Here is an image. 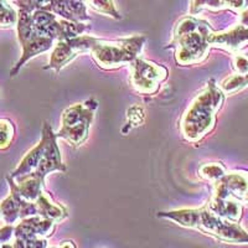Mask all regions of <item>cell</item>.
Listing matches in <instances>:
<instances>
[{
    "label": "cell",
    "instance_id": "obj_1",
    "mask_svg": "<svg viewBox=\"0 0 248 248\" xmlns=\"http://www.w3.org/2000/svg\"><path fill=\"white\" fill-rule=\"evenodd\" d=\"M159 216L175 221L184 227L200 230L225 242L248 243V233L237 222L218 216L206 205L200 209H184L160 212Z\"/></svg>",
    "mask_w": 248,
    "mask_h": 248
},
{
    "label": "cell",
    "instance_id": "obj_7",
    "mask_svg": "<svg viewBox=\"0 0 248 248\" xmlns=\"http://www.w3.org/2000/svg\"><path fill=\"white\" fill-rule=\"evenodd\" d=\"M17 34H19L17 36H19V41L21 44V47H23V55L10 72V76H16V74L19 72L20 68L23 67L25 62L47 51L48 48L52 47V44H54V39L40 36L36 34V31L34 30V26H32L31 12L25 10V9H20L19 12Z\"/></svg>",
    "mask_w": 248,
    "mask_h": 248
},
{
    "label": "cell",
    "instance_id": "obj_14",
    "mask_svg": "<svg viewBox=\"0 0 248 248\" xmlns=\"http://www.w3.org/2000/svg\"><path fill=\"white\" fill-rule=\"evenodd\" d=\"M248 86V72L247 74H237L230 76L221 83V90L223 93H232L241 88Z\"/></svg>",
    "mask_w": 248,
    "mask_h": 248
},
{
    "label": "cell",
    "instance_id": "obj_12",
    "mask_svg": "<svg viewBox=\"0 0 248 248\" xmlns=\"http://www.w3.org/2000/svg\"><path fill=\"white\" fill-rule=\"evenodd\" d=\"M248 41V26L238 25L237 28L227 31V32H210L209 44L220 47L227 48L229 51H237L243 43Z\"/></svg>",
    "mask_w": 248,
    "mask_h": 248
},
{
    "label": "cell",
    "instance_id": "obj_8",
    "mask_svg": "<svg viewBox=\"0 0 248 248\" xmlns=\"http://www.w3.org/2000/svg\"><path fill=\"white\" fill-rule=\"evenodd\" d=\"M130 83L141 94H154L158 92L161 82L168 77V70L154 62L137 57L129 63Z\"/></svg>",
    "mask_w": 248,
    "mask_h": 248
},
{
    "label": "cell",
    "instance_id": "obj_19",
    "mask_svg": "<svg viewBox=\"0 0 248 248\" xmlns=\"http://www.w3.org/2000/svg\"><path fill=\"white\" fill-rule=\"evenodd\" d=\"M13 233H14V227H12V226H6V227L0 230V246H1V243L6 242Z\"/></svg>",
    "mask_w": 248,
    "mask_h": 248
},
{
    "label": "cell",
    "instance_id": "obj_5",
    "mask_svg": "<svg viewBox=\"0 0 248 248\" xmlns=\"http://www.w3.org/2000/svg\"><path fill=\"white\" fill-rule=\"evenodd\" d=\"M145 43V36H133L125 39L107 40L88 37V52H91L97 65L105 70H116L129 65L139 56Z\"/></svg>",
    "mask_w": 248,
    "mask_h": 248
},
{
    "label": "cell",
    "instance_id": "obj_3",
    "mask_svg": "<svg viewBox=\"0 0 248 248\" xmlns=\"http://www.w3.org/2000/svg\"><path fill=\"white\" fill-rule=\"evenodd\" d=\"M211 32L209 24L195 17H184L174 31L172 46L176 47L175 59L180 65H190L202 61L207 55Z\"/></svg>",
    "mask_w": 248,
    "mask_h": 248
},
{
    "label": "cell",
    "instance_id": "obj_6",
    "mask_svg": "<svg viewBox=\"0 0 248 248\" xmlns=\"http://www.w3.org/2000/svg\"><path fill=\"white\" fill-rule=\"evenodd\" d=\"M96 109L97 102L94 99L66 108L62 113V125L56 134L57 138H63L74 147L85 143Z\"/></svg>",
    "mask_w": 248,
    "mask_h": 248
},
{
    "label": "cell",
    "instance_id": "obj_16",
    "mask_svg": "<svg viewBox=\"0 0 248 248\" xmlns=\"http://www.w3.org/2000/svg\"><path fill=\"white\" fill-rule=\"evenodd\" d=\"M200 172L202 178H205L206 180L214 183V181H216L217 179H220L221 176L225 174L226 170L221 164L214 163V164H206V165H203V167L200 169Z\"/></svg>",
    "mask_w": 248,
    "mask_h": 248
},
{
    "label": "cell",
    "instance_id": "obj_18",
    "mask_svg": "<svg viewBox=\"0 0 248 248\" xmlns=\"http://www.w3.org/2000/svg\"><path fill=\"white\" fill-rule=\"evenodd\" d=\"M233 67L237 74H247L248 72V56L247 55H237L233 60Z\"/></svg>",
    "mask_w": 248,
    "mask_h": 248
},
{
    "label": "cell",
    "instance_id": "obj_15",
    "mask_svg": "<svg viewBox=\"0 0 248 248\" xmlns=\"http://www.w3.org/2000/svg\"><path fill=\"white\" fill-rule=\"evenodd\" d=\"M14 134L15 128L13 122L0 118V150H5L10 147Z\"/></svg>",
    "mask_w": 248,
    "mask_h": 248
},
{
    "label": "cell",
    "instance_id": "obj_17",
    "mask_svg": "<svg viewBox=\"0 0 248 248\" xmlns=\"http://www.w3.org/2000/svg\"><path fill=\"white\" fill-rule=\"evenodd\" d=\"M86 3L90 4L93 9H96L97 12L105 13V14L110 15V16H114L117 19H119V14L117 12L114 6H113L112 0H85Z\"/></svg>",
    "mask_w": 248,
    "mask_h": 248
},
{
    "label": "cell",
    "instance_id": "obj_11",
    "mask_svg": "<svg viewBox=\"0 0 248 248\" xmlns=\"http://www.w3.org/2000/svg\"><path fill=\"white\" fill-rule=\"evenodd\" d=\"M82 52H88L87 35H79V36L71 37V39L59 40V44L50 57L48 66H46L45 68H51V70L59 72L71 60H74Z\"/></svg>",
    "mask_w": 248,
    "mask_h": 248
},
{
    "label": "cell",
    "instance_id": "obj_9",
    "mask_svg": "<svg viewBox=\"0 0 248 248\" xmlns=\"http://www.w3.org/2000/svg\"><path fill=\"white\" fill-rule=\"evenodd\" d=\"M54 220L35 215L24 218L14 229V247H46L45 237L54 229Z\"/></svg>",
    "mask_w": 248,
    "mask_h": 248
},
{
    "label": "cell",
    "instance_id": "obj_4",
    "mask_svg": "<svg viewBox=\"0 0 248 248\" xmlns=\"http://www.w3.org/2000/svg\"><path fill=\"white\" fill-rule=\"evenodd\" d=\"M57 136L52 132L50 124L45 123L43 128V138L34 149L26 154L19 167L12 172L13 179L23 175L31 174L44 180L45 176L55 170L66 171L65 164L62 163L61 154L56 143Z\"/></svg>",
    "mask_w": 248,
    "mask_h": 248
},
{
    "label": "cell",
    "instance_id": "obj_2",
    "mask_svg": "<svg viewBox=\"0 0 248 248\" xmlns=\"http://www.w3.org/2000/svg\"><path fill=\"white\" fill-rule=\"evenodd\" d=\"M223 99V91L215 85L214 79L210 81L205 90L195 97L181 119V134L186 140L199 141L214 128L216 112L222 106Z\"/></svg>",
    "mask_w": 248,
    "mask_h": 248
},
{
    "label": "cell",
    "instance_id": "obj_13",
    "mask_svg": "<svg viewBox=\"0 0 248 248\" xmlns=\"http://www.w3.org/2000/svg\"><path fill=\"white\" fill-rule=\"evenodd\" d=\"M52 13L70 21L82 23L90 20L86 13V6L83 0H56L52 6Z\"/></svg>",
    "mask_w": 248,
    "mask_h": 248
},
{
    "label": "cell",
    "instance_id": "obj_20",
    "mask_svg": "<svg viewBox=\"0 0 248 248\" xmlns=\"http://www.w3.org/2000/svg\"><path fill=\"white\" fill-rule=\"evenodd\" d=\"M0 216H1V210H0Z\"/></svg>",
    "mask_w": 248,
    "mask_h": 248
},
{
    "label": "cell",
    "instance_id": "obj_10",
    "mask_svg": "<svg viewBox=\"0 0 248 248\" xmlns=\"http://www.w3.org/2000/svg\"><path fill=\"white\" fill-rule=\"evenodd\" d=\"M210 200H236L247 203L248 172H227L214 181V192Z\"/></svg>",
    "mask_w": 248,
    "mask_h": 248
}]
</instances>
